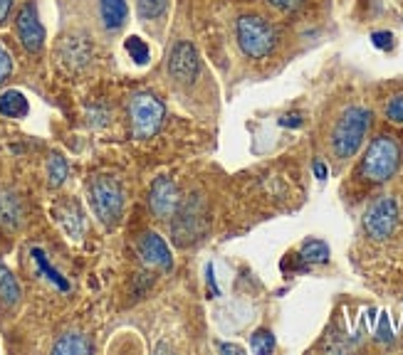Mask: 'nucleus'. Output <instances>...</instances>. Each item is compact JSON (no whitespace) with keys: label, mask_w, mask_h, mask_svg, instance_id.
I'll list each match as a JSON object with an SVG mask.
<instances>
[{"label":"nucleus","mask_w":403,"mask_h":355,"mask_svg":"<svg viewBox=\"0 0 403 355\" xmlns=\"http://www.w3.org/2000/svg\"><path fill=\"white\" fill-rule=\"evenodd\" d=\"M401 166V146L393 136H378L373 138L364 160H361V175L371 183H386Z\"/></svg>","instance_id":"f257e3e1"},{"label":"nucleus","mask_w":403,"mask_h":355,"mask_svg":"<svg viewBox=\"0 0 403 355\" xmlns=\"http://www.w3.org/2000/svg\"><path fill=\"white\" fill-rule=\"evenodd\" d=\"M139 254L146 264L151 267H159V269L168 271L174 267V259H171V249L166 247L161 237L156 232H146L141 239H139Z\"/></svg>","instance_id":"9d476101"},{"label":"nucleus","mask_w":403,"mask_h":355,"mask_svg":"<svg viewBox=\"0 0 403 355\" xmlns=\"http://www.w3.org/2000/svg\"><path fill=\"white\" fill-rule=\"evenodd\" d=\"M200 69L198 52L191 42H179L171 49V57H168V74L174 77L181 84H188V82L196 79V74Z\"/></svg>","instance_id":"6e6552de"},{"label":"nucleus","mask_w":403,"mask_h":355,"mask_svg":"<svg viewBox=\"0 0 403 355\" xmlns=\"http://www.w3.org/2000/svg\"><path fill=\"white\" fill-rule=\"evenodd\" d=\"M314 175L319 178V180H324V178H327V166H324V163H319V160L314 163Z\"/></svg>","instance_id":"7c9ffc66"},{"label":"nucleus","mask_w":403,"mask_h":355,"mask_svg":"<svg viewBox=\"0 0 403 355\" xmlns=\"http://www.w3.org/2000/svg\"><path fill=\"white\" fill-rule=\"evenodd\" d=\"M398 225V205L393 197H381L366 210L364 215V230L369 237L373 239H386L393 234Z\"/></svg>","instance_id":"423d86ee"},{"label":"nucleus","mask_w":403,"mask_h":355,"mask_svg":"<svg viewBox=\"0 0 403 355\" xmlns=\"http://www.w3.org/2000/svg\"><path fill=\"white\" fill-rule=\"evenodd\" d=\"M299 259L304 264H324L329 262V247L324 245L322 239H310L299 249Z\"/></svg>","instance_id":"a211bd4d"},{"label":"nucleus","mask_w":403,"mask_h":355,"mask_svg":"<svg viewBox=\"0 0 403 355\" xmlns=\"http://www.w3.org/2000/svg\"><path fill=\"white\" fill-rule=\"evenodd\" d=\"M10 8H13V0H0V23H5L8 20Z\"/></svg>","instance_id":"c85d7f7f"},{"label":"nucleus","mask_w":403,"mask_h":355,"mask_svg":"<svg viewBox=\"0 0 403 355\" xmlns=\"http://www.w3.org/2000/svg\"><path fill=\"white\" fill-rule=\"evenodd\" d=\"M166 117V109L154 94L141 92L134 94L129 101V119H131V131L137 138H151L159 134Z\"/></svg>","instance_id":"20e7f679"},{"label":"nucleus","mask_w":403,"mask_h":355,"mask_svg":"<svg viewBox=\"0 0 403 355\" xmlns=\"http://www.w3.org/2000/svg\"><path fill=\"white\" fill-rule=\"evenodd\" d=\"M124 49L129 52V57L137 64H146L149 62V57H151V49H149V45L143 42L141 37H137V35H131V37H126V42H124Z\"/></svg>","instance_id":"aec40b11"},{"label":"nucleus","mask_w":403,"mask_h":355,"mask_svg":"<svg viewBox=\"0 0 403 355\" xmlns=\"http://www.w3.org/2000/svg\"><path fill=\"white\" fill-rule=\"evenodd\" d=\"M371 126V111L364 106H352L341 114L339 123H336L334 136H332V146L339 158H352L359 146L364 143L366 131Z\"/></svg>","instance_id":"f03ea898"},{"label":"nucleus","mask_w":403,"mask_h":355,"mask_svg":"<svg viewBox=\"0 0 403 355\" xmlns=\"http://www.w3.org/2000/svg\"><path fill=\"white\" fill-rule=\"evenodd\" d=\"M100 15L106 30L114 32L126 23L129 5H126V0H100Z\"/></svg>","instance_id":"ddd939ff"},{"label":"nucleus","mask_w":403,"mask_h":355,"mask_svg":"<svg viewBox=\"0 0 403 355\" xmlns=\"http://www.w3.org/2000/svg\"><path fill=\"white\" fill-rule=\"evenodd\" d=\"M277 10H285V12H290V10H297L299 5H302L304 0H270Z\"/></svg>","instance_id":"a878e982"},{"label":"nucleus","mask_w":403,"mask_h":355,"mask_svg":"<svg viewBox=\"0 0 403 355\" xmlns=\"http://www.w3.org/2000/svg\"><path fill=\"white\" fill-rule=\"evenodd\" d=\"M168 8V0H139V18L141 20H156L161 18Z\"/></svg>","instance_id":"412c9836"},{"label":"nucleus","mask_w":403,"mask_h":355,"mask_svg":"<svg viewBox=\"0 0 403 355\" xmlns=\"http://www.w3.org/2000/svg\"><path fill=\"white\" fill-rule=\"evenodd\" d=\"M391 338H393V333H391L389 316H381V321H378V328H376V341H381V343H391Z\"/></svg>","instance_id":"393cba45"},{"label":"nucleus","mask_w":403,"mask_h":355,"mask_svg":"<svg viewBox=\"0 0 403 355\" xmlns=\"http://www.w3.org/2000/svg\"><path fill=\"white\" fill-rule=\"evenodd\" d=\"M386 119L393 123H403V94L393 97L386 106Z\"/></svg>","instance_id":"5701e85b"},{"label":"nucleus","mask_w":403,"mask_h":355,"mask_svg":"<svg viewBox=\"0 0 403 355\" xmlns=\"http://www.w3.org/2000/svg\"><path fill=\"white\" fill-rule=\"evenodd\" d=\"M220 353H225V355H242V348L240 345H233V343H220Z\"/></svg>","instance_id":"c756f323"},{"label":"nucleus","mask_w":403,"mask_h":355,"mask_svg":"<svg viewBox=\"0 0 403 355\" xmlns=\"http://www.w3.org/2000/svg\"><path fill=\"white\" fill-rule=\"evenodd\" d=\"M279 126H285V129H297V126H302V117H299V114H287V117L279 119Z\"/></svg>","instance_id":"cd10ccee"},{"label":"nucleus","mask_w":403,"mask_h":355,"mask_svg":"<svg viewBox=\"0 0 403 355\" xmlns=\"http://www.w3.org/2000/svg\"><path fill=\"white\" fill-rule=\"evenodd\" d=\"M250 348L257 355H267L275 350V336L270 331H255L253 341H250Z\"/></svg>","instance_id":"4be33fe9"},{"label":"nucleus","mask_w":403,"mask_h":355,"mask_svg":"<svg viewBox=\"0 0 403 355\" xmlns=\"http://www.w3.org/2000/svg\"><path fill=\"white\" fill-rule=\"evenodd\" d=\"M10 72H13V60L8 55V49L0 45V84L10 77Z\"/></svg>","instance_id":"b1692460"},{"label":"nucleus","mask_w":403,"mask_h":355,"mask_svg":"<svg viewBox=\"0 0 403 355\" xmlns=\"http://www.w3.org/2000/svg\"><path fill=\"white\" fill-rule=\"evenodd\" d=\"M89 202H92L94 212L102 220V225L112 227L117 225V220L122 217L124 210V195L122 188L117 185V180L112 178H97L89 185Z\"/></svg>","instance_id":"39448f33"},{"label":"nucleus","mask_w":403,"mask_h":355,"mask_svg":"<svg viewBox=\"0 0 403 355\" xmlns=\"http://www.w3.org/2000/svg\"><path fill=\"white\" fill-rule=\"evenodd\" d=\"M149 205L154 210L156 217H174L181 208V193L176 188V183L171 178H159L151 188V195H149Z\"/></svg>","instance_id":"1a4fd4ad"},{"label":"nucleus","mask_w":403,"mask_h":355,"mask_svg":"<svg viewBox=\"0 0 403 355\" xmlns=\"http://www.w3.org/2000/svg\"><path fill=\"white\" fill-rule=\"evenodd\" d=\"M32 259L38 262L40 271H43V274L47 276V279H50V282L55 284V286L60 289V291H69V282L65 279L62 274H60V271L55 269V267H52L50 262H47V254H45L43 249H38V247H35V249H32Z\"/></svg>","instance_id":"f3484780"},{"label":"nucleus","mask_w":403,"mask_h":355,"mask_svg":"<svg viewBox=\"0 0 403 355\" xmlns=\"http://www.w3.org/2000/svg\"><path fill=\"white\" fill-rule=\"evenodd\" d=\"M371 40H373V45H376L378 49H389L393 37H391V32H373Z\"/></svg>","instance_id":"bb28decb"},{"label":"nucleus","mask_w":403,"mask_h":355,"mask_svg":"<svg viewBox=\"0 0 403 355\" xmlns=\"http://www.w3.org/2000/svg\"><path fill=\"white\" fill-rule=\"evenodd\" d=\"M20 301V286L15 282L13 271L8 269L5 264L0 262V304L8 308H13Z\"/></svg>","instance_id":"2eb2a0df"},{"label":"nucleus","mask_w":403,"mask_h":355,"mask_svg":"<svg viewBox=\"0 0 403 355\" xmlns=\"http://www.w3.org/2000/svg\"><path fill=\"white\" fill-rule=\"evenodd\" d=\"M62 60L67 62L69 67H84L89 60H92V47L84 37H67L62 45Z\"/></svg>","instance_id":"f8f14e48"},{"label":"nucleus","mask_w":403,"mask_h":355,"mask_svg":"<svg viewBox=\"0 0 403 355\" xmlns=\"http://www.w3.org/2000/svg\"><path fill=\"white\" fill-rule=\"evenodd\" d=\"M67 160L62 158V156H50V160H47V178H50V185L52 188H60V185L67 180Z\"/></svg>","instance_id":"6ab92c4d"},{"label":"nucleus","mask_w":403,"mask_h":355,"mask_svg":"<svg viewBox=\"0 0 403 355\" xmlns=\"http://www.w3.org/2000/svg\"><path fill=\"white\" fill-rule=\"evenodd\" d=\"M238 45L250 60H262L275 49V30L260 15H242L238 20Z\"/></svg>","instance_id":"7ed1b4c3"},{"label":"nucleus","mask_w":403,"mask_h":355,"mask_svg":"<svg viewBox=\"0 0 403 355\" xmlns=\"http://www.w3.org/2000/svg\"><path fill=\"white\" fill-rule=\"evenodd\" d=\"M0 114L8 119H20L27 114V99L15 89L0 94Z\"/></svg>","instance_id":"dca6fc26"},{"label":"nucleus","mask_w":403,"mask_h":355,"mask_svg":"<svg viewBox=\"0 0 403 355\" xmlns=\"http://www.w3.org/2000/svg\"><path fill=\"white\" fill-rule=\"evenodd\" d=\"M23 200L15 195L13 190L3 188L0 190V227H5V230H15V227L23 222Z\"/></svg>","instance_id":"9b49d317"},{"label":"nucleus","mask_w":403,"mask_h":355,"mask_svg":"<svg viewBox=\"0 0 403 355\" xmlns=\"http://www.w3.org/2000/svg\"><path fill=\"white\" fill-rule=\"evenodd\" d=\"M52 353L55 355H84V353H92V343H89L84 336H80V333H65V336H60V341L52 345Z\"/></svg>","instance_id":"4468645a"},{"label":"nucleus","mask_w":403,"mask_h":355,"mask_svg":"<svg viewBox=\"0 0 403 355\" xmlns=\"http://www.w3.org/2000/svg\"><path fill=\"white\" fill-rule=\"evenodd\" d=\"M15 27H18L20 45H23L30 55H38L40 49L45 47V27L38 18V8H35V3H27V5L20 8L18 20H15Z\"/></svg>","instance_id":"0eeeda50"}]
</instances>
